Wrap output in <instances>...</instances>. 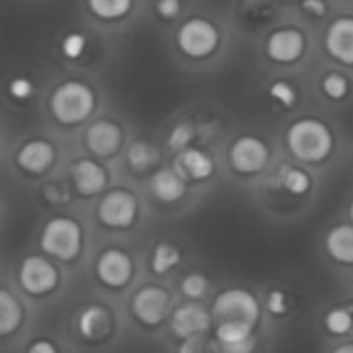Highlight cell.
Segmentation results:
<instances>
[{
    "label": "cell",
    "instance_id": "1",
    "mask_svg": "<svg viewBox=\"0 0 353 353\" xmlns=\"http://www.w3.org/2000/svg\"><path fill=\"white\" fill-rule=\"evenodd\" d=\"M288 149L298 161L321 163L333 151V132L316 118H302L288 130Z\"/></svg>",
    "mask_w": 353,
    "mask_h": 353
},
{
    "label": "cell",
    "instance_id": "2",
    "mask_svg": "<svg viewBox=\"0 0 353 353\" xmlns=\"http://www.w3.org/2000/svg\"><path fill=\"white\" fill-rule=\"evenodd\" d=\"M83 228L74 217L56 215L41 228L39 248L54 261L72 263L83 250Z\"/></svg>",
    "mask_w": 353,
    "mask_h": 353
},
{
    "label": "cell",
    "instance_id": "3",
    "mask_svg": "<svg viewBox=\"0 0 353 353\" xmlns=\"http://www.w3.org/2000/svg\"><path fill=\"white\" fill-rule=\"evenodd\" d=\"M211 314L215 323H242L256 329L263 314V304L250 290L228 288L215 296Z\"/></svg>",
    "mask_w": 353,
    "mask_h": 353
},
{
    "label": "cell",
    "instance_id": "4",
    "mask_svg": "<svg viewBox=\"0 0 353 353\" xmlns=\"http://www.w3.org/2000/svg\"><path fill=\"white\" fill-rule=\"evenodd\" d=\"M95 108V95L93 91L79 81H66L62 83L50 99L52 116L66 126L79 124L91 116Z\"/></svg>",
    "mask_w": 353,
    "mask_h": 353
},
{
    "label": "cell",
    "instance_id": "5",
    "mask_svg": "<svg viewBox=\"0 0 353 353\" xmlns=\"http://www.w3.org/2000/svg\"><path fill=\"white\" fill-rule=\"evenodd\" d=\"M17 281L27 296L43 298L56 292V288L60 285V271L50 259L41 254H29L21 261L17 269Z\"/></svg>",
    "mask_w": 353,
    "mask_h": 353
},
{
    "label": "cell",
    "instance_id": "6",
    "mask_svg": "<svg viewBox=\"0 0 353 353\" xmlns=\"http://www.w3.org/2000/svg\"><path fill=\"white\" fill-rule=\"evenodd\" d=\"M130 312L143 327L155 329L172 316V296L161 285H143L130 300Z\"/></svg>",
    "mask_w": 353,
    "mask_h": 353
},
{
    "label": "cell",
    "instance_id": "7",
    "mask_svg": "<svg viewBox=\"0 0 353 353\" xmlns=\"http://www.w3.org/2000/svg\"><path fill=\"white\" fill-rule=\"evenodd\" d=\"M95 215L99 223L110 230H128L137 221L139 201L130 190L114 188L101 196Z\"/></svg>",
    "mask_w": 353,
    "mask_h": 353
},
{
    "label": "cell",
    "instance_id": "8",
    "mask_svg": "<svg viewBox=\"0 0 353 353\" xmlns=\"http://www.w3.org/2000/svg\"><path fill=\"white\" fill-rule=\"evenodd\" d=\"M213 314L199 302H186L174 308L170 316V331L176 339H201L213 329Z\"/></svg>",
    "mask_w": 353,
    "mask_h": 353
},
{
    "label": "cell",
    "instance_id": "9",
    "mask_svg": "<svg viewBox=\"0 0 353 353\" xmlns=\"http://www.w3.org/2000/svg\"><path fill=\"white\" fill-rule=\"evenodd\" d=\"M95 277L108 290H124L134 279V261L120 248H105L95 261Z\"/></svg>",
    "mask_w": 353,
    "mask_h": 353
},
{
    "label": "cell",
    "instance_id": "10",
    "mask_svg": "<svg viewBox=\"0 0 353 353\" xmlns=\"http://www.w3.org/2000/svg\"><path fill=\"white\" fill-rule=\"evenodd\" d=\"M219 43V33L215 25L207 19H188L178 29V46L190 58H205L215 52Z\"/></svg>",
    "mask_w": 353,
    "mask_h": 353
},
{
    "label": "cell",
    "instance_id": "11",
    "mask_svg": "<svg viewBox=\"0 0 353 353\" xmlns=\"http://www.w3.org/2000/svg\"><path fill=\"white\" fill-rule=\"evenodd\" d=\"M269 147L265 141L252 134H244L230 147V163L242 176H254L269 163Z\"/></svg>",
    "mask_w": 353,
    "mask_h": 353
},
{
    "label": "cell",
    "instance_id": "12",
    "mask_svg": "<svg viewBox=\"0 0 353 353\" xmlns=\"http://www.w3.org/2000/svg\"><path fill=\"white\" fill-rule=\"evenodd\" d=\"M70 180L74 190L85 196H97L105 190L108 186V172L103 165H99L93 159H79L72 168H70Z\"/></svg>",
    "mask_w": 353,
    "mask_h": 353
},
{
    "label": "cell",
    "instance_id": "13",
    "mask_svg": "<svg viewBox=\"0 0 353 353\" xmlns=\"http://www.w3.org/2000/svg\"><path fill=\"white\" fill-rule=\"evenodd\" d=\"M85 145L95 157H112L122 145V130L112 120H97L87 128Z\"/></svg>",
    "mask_w": 353,
    "mask_h": 353
},
{
    "label": "cell",
    "instance_id": "14",
    "mask_svg": "<svg viewBox=\"0 0 353 353\" xmlns=\"http://www.w3.org/2000/svg\"><path fill=\"white\" fill-rule=\"evenodd\" d=\"M54 159H56V149L52 143H48L43 139L27 141L17 153V165L31 176H39V174L48 172L52 168Z\"/></svg>",
    "mask_w": 353,
    "mask_h": 353
},
{
    "label": "cell",
    "instance_id": "15",
    "mask_svg": "<svg viewBox=\"0 0 353 353\" xmlns=\"http://www.w3.org/2000/svg\"><path fill=\"white\" fill-rule=\"evenodd\" d=\"M304 35L298 29H279L267 39V56L273 62L290 64L304 54Z\"/></svg>",
    "mask_w": 353,
    "mask_h": 353
},
{
    "label": "cell",
    "instance_id": "16",
    "mask_svg": "<svg viewBox=\"0 0 353 353\" xmlns=\"http://www.w3.org/2000/svg\"><path fill=\"white\" fill-rule=\"evenodd\" d=\"M174 170L186 182H203V180H209L215 174V163L203 149L188 147V149L176 153Z\"/></svg>",
    "mask_w": 353,
    "mask_h": 353
},
{
    "label": "cell",
    "instance_id": "17",
    "mask_svg": "<svg viewBox=\"0 0 353 353\" xmlns=\"http://www.w3.org/2000/svg\"><path fill=\"white\" fill-rule=\"evenodd\" d=\"M325 46L335 60L353 64V17H341L329 25Z\"/></svg>",
    "mask_w": 353,
    "mask_h": 353
},
{
    "label": "cell",
    "instance_id": "18",
    "mask_svg": "<svg viewBox=\"0 0 353 353\" xmlns=\"http://www.w3.org/2000/svg\"><path fill=\"white\" fill-rule=\"evenodd\" d=\"M79 335L87 341H99L112 331V314L101 304H89L79 312L77 319Z\"/></svg>",
    "mask_w": 353,
    "mask_h": 353
},
{
    "label": "cell",
    "instance_id": "19",
    "mask_svg": "<svg viewBox=\"0 0 353 353\" xmlns=\"http://www.w3.org/2000/svg\"><path fill=\"white\" fill-rule=\"evenodd\" d=\"M149 188H151V194L159 203L172 205V203H178L186 194V180L174 168H163L151 176Z\"/></svg>",
    "mask_w": 353,
    "mask_h": 353
},
{
    "label": "cell",
    "instance_id": "20",
    "mask_svg": "<svg viewBox=\"0 0 353 353\" xmlns=\"http://www.w3.org/2000/svg\"><path fill=\"white\" fill-rule=\"evenodd\" d=\"M325 250L337 265L353 267V223H339L327 232Z\"/></svg>",
    "mask_w": 353,
    "mask_h": 353
},
{
    "label": "cell",
    "instance_id": "21",
    "mask_svg": "<svg viewBox=\"0 0 353 353\" xmlns=\"http://www.w3.org/2000/svg\"><path fill=\"white\" fill-rule=\"evenodd\" d=\"M151 273L157 277H163L168 273H172L174 269H178L182 265V252L176 244L161 240L155 244V248L151 250Z\"/></svg>",
    "mask_w": 353,
    "mask_h": 353
},
{
    "label": "cell",
    "instance_id": "22",
    "mask_svg": "<svg viewBox=\"0 0 353 353\" xmlns=\"http://www.w3.org/2000/svg\"><path fill=\"white\" fill-rule=\"evenodd\" d=\"M23 323V308L19 304V300L6 290L2 288L0 292V337L8 339Z\"/></svg>",
    "mask_w": 353,
    "mask_h": 353
},
{
    "label": "cell",
    "instance_id": "23",
    "mask_svg": "<svg viewBox=\"0 0 353 353\" xmlns=\"http://www.w3.org/2000/svg\"><path fill=\"white\" fill-rule=\"evenodd\" d=\"M279 186L285 188L294 196H304L312 190V176L298 165L285 163L279 168Z\"/></svg>",
    "mask_w": 353,
    "mask_h": 353
},
{
    "label": "cell",
    "instance_id": "24",
    "mask_svg": "<svg viewBox=\"0 0 353 353\" xmlns=\"http://www.w3.org/2000/svg\"><path fill=\"white\" fill-rule=\"evenodd\" d=\"M323 325L329 335L333 337H345L353 331V308L350 306H333L327 310Z\"/></svg>",
    "mask_w": 353,
    "mask_h": 353
},
{
    "label": "cell",
    "instance_id": "25",
    "mask_svg": "<svg viewBox=\"0 0 353 353\" xmlns=\"http://www.w3.org/2000/svg\"><path fill=\"white\" fill-rule=\"evenodd\" d=\"M126 159H128V165L134 170V172H147L151 170L157 159H159V153L157 149L147 143V141H134L130 147H128V153H126Z\"/></svg>",
    "mask_w": 353,
    "mask_h": 353
},
{
    "label": "cell",
    "instance_id": "26",
    "mask_svg": "<svg viewBox=\"0 0 353 353\" xmlns=\"http://www.w3.org/2000/svg\"><path fill=\"white\" fill-rule=\"evenodd\" d=\"M254 337V329L242 323H215V341L217 345H232Z\"/></svg>",
    "mask_w": 353,
    "mask_h": 353
},
{
    "label": "cell",
    "instance_id": "27",
    "mask_svg": "<svg viewBox=\"0 0 353 353\" xmlns=\"http://www.w3.org/2000/svg\"><path fill=\"white\" fill-rule=\"evenodd\" d=\"M209 279L203 273H188L180 281V292L188 302H201L209 294Z\"/></svg>",
    "mask_w": 353,
    "mask_h": 353
},
{
    "label": "cell",
    "instance_id": "28",
    "mask_svg": "<svg viewBox=\"0 0 353 353\" xmlns=\"http://www.w3.org/2000/svg\"><path fill=\"white\" fill-rule=\"evenodd\" d=\"M87 2L93 14H97L99 19H120L132 6V0H87Z\"/></svg>",
    "mask_w": 353,
    "mask_h": 353
},
{
    "label": "cell",
    "instance_id": "29",
    "mask_svg": "<svg viewBox=\"0 0 353 353\" xmlns=\"http://www.w3.org/2000/svg\"><path fill=\"white\" fill-rule=\"evenodd\" d=\"M192 139H194V126L190 122H180L172 128V132L168 137V145L172 151L180 153L190 147Z\"/></svg>",
    "mask_w": 353,
    "mask_h": 353
},
{
    "label": "cell",
    "instance_id": "30",
    "mask_svg": "<svg viewBox=\"0 0 353 353\" xmlns=\"http://www.w3.org/2000/svg\"><path fill=\"white\" fill-rule=\"evenodd\" d=\"M292 302H290V296L283 292V290H271L265 298V310L275 316V319H281L288 314Z\"/></svg>",
    "mask_w": 353,
    "mask_h": 353
},
{
    "label": "cell",
    "instance_id": "31",
    "mask_svg": "<svg viewBox=\"0 0 353 353\" xmlns=\"http://www.w3.org/2000/svg\"><path fill=\"white\" fill-rule=\"evenodd\" d=\"M347 79L339 72H329L323 79V91L331 97V99H343L347 95Z\"/></svg>",
    "mask_w": 353,
    "mask_h": 353
},
{
    "label": "cell",
    "instance_id": "32",
    "mask_svg": "<svg viewBox=\"0 0 353 353\" xmlns=\"http://www.w3.org/2000/svg\"><path fill=\"white\" fill-rule=\"evenodd\" d=\"M269 93H271V97H273L277 103H281V105H285V108H292V105L296 103V99H298L296 87H294L292 83H288V81H275V83L271 85Z\"/></svg>",
    "mask_w": 353,
    "mask_h": 353
},
{
    "label": "cell",
    "instance_id": "33",
    "mask_svg": "<svg viewBox=\"0 0 353 353\" xmlns=\"http://www.w3.org/2000/svg\"><path fill=\"white\" fill-rule=\"evenodd\" d=\"M85 50V37L81 33H68L62 41V52L66 58H79Z\"/></svg>",
    "mask_w": 353,
    "mask_h": 353
},
{
    "label": "cell",
    "instance_id": "34",
    "mask_svg": "<svg viewBox=\"0 0 353 353\" xmlns=\"http://www.w3.org/2000/svg\"><path fill=\"white\" fill-rule=\"evenodd\" d=\"M8 91H10V95H12L14 99H27V97L33 93V85H31V81H29V79H25V77H17V79H12V81H10Z\"/></svg>",
    "mask_w": 353,
    "mask_h": 353
},
{
    "label": "cell",
    "instance_id": "35",
    "mask_svg": "<svg viewBox=\"0 0 353 353\" xmlns=\"http://www.w3.org/2000/svg\"><path fill=\"white\" fill-rule=\"evenodd\" d=\"M219 353H254L256 350V339L254 337H248L244 341H238V343H232V345H217Z\"/></svg>",
    "mask_w": 353,
    "mask_h": 353
},
{
    "label": "cell",
    "instance_id": "36",
    "mask_svg": "<svg viewBox=\"0 0 353 353\" xmlns=\"http://www.w3.org/2000/svg\"><path fill=\"white\" fill-rule=\"evenodd\" d=\"M180 8H182L180 0H159L157 2V12L163 19H176Z\"/></svg>",
    "mask_w": 353,
    "mask_h": 353
},
{
    "label": "cell",
    "instance_id": "37",
    "mask_svg": "<svg viewBox=\"0 0 353 353\" xmlns=\"http://www.w3.org/2000/svg\"><path fill=\"white\" fill-rule=\"evenodd\" d=\"M302 10L312 17H323V14H327V2L325 0H302Z\"/></svg>",
    "mask_w": 353,
    "mask_h": 353
},
{
    "label": "cell",
    "instance_id": "38",
    "mask_svg": "<svg viewBox=\"0 0 353 353\" xmlns=\"http://www.w3.org/2000/svg\"><path fill=\"white\" fill-rule=\"evenodd\" d=\"M25 353H60V352H58V347H56L52 341H48V339H37V341H31V343L27 345Z\"/></svg>",
    "mask_w": 353,
    "mask_h": 353
},
{
    "label": "cell",
    "instance_id": "39",
    "mask_svg": "<svg viewBox=\"0 0 353 353\" xmlns=\"http://www.w3.org/2000/svg\"><path fill=\"white\" fill-rule=\"evenodd\" d=\"M205 337L201 339H186V341H180V347L178 353H205Z\"/></svg>",
    "mask_w": 353,
    "mask_h": 353
},
{
    "label": "cell",
    "instance_id": "40",
    "mask_svg": "<svg viewBox=\"0 0 353 353\" xmlns=\"http://www.w3.org/2000/svg\"><path fill=\"white\" fill-rule=\"evenodd\" d=\"M46 196H48V201L50 203H56V205H60V203H64V201H68V194L62 190V188H58V186H46Z\"/></svg>",
    "mask_w": 353,
    "mask_h": 353
},
{
    "label": "cell",
    "instance_id": "41",
    "mask_svg": "<svg viewBox=\"0 0 353 353\" xmlns=\"http://www.w3.org/2000/svg\"><path fill=\"white\" fill-rule=\"evenodd\" d=\"M331 353H353V343H343V345L335 347Z\"/></svg>",
    "mask_w": 353,
    "mask_h": 353
},
{
    "label": "cell",
    "instance_id": "42",
    "mask_svg": "<svg viewBox=\"0 0 353 353\" xmlns=\"http://www.w3.org/2000/svg\"><path fill=\"white\" fill-rule=\"evenodd\" d=\"M350 219H352V223H353V201L350 203Z\"/></svg>",
    "mask_w": 353,
    "mask_h": 353
},
{
    "label": "cell",
    "instance_id": "43",
    "mask_svg": "<svg viewBox=\"0 0 353 353\" xmlns=\"http://www.w3.org/2000/svg\"><path fill=\"white\" fill-rule=\"evenodd\" d=\"M288 2H298V0H288Z\"/></svg>",
    "mask_w": 353,
    "mask_h": 353
}]
</instances>
